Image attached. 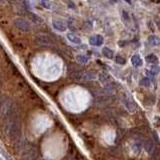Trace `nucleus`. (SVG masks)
I'll list each match as a JSON object with an SVG mask.
<instances>
[{
    "label": "nucleus",
    "mask_w": 160,
    "mask_h": 160,
    "mask_svg": "<svg viewBox=\"0 0 160 160\" xmlns=\"http://www.w3.org/2000/svg\"><path fill=\"white\" fill-rule=\"evenodd\" d=\"M14 25L16 26V28H18L19 30L23 32H29L31 27H30V24L27 22L26 20L22 18H16L14 20Z\"/></svg>",
    "instance_id": "obj_3"
},
{
    "label": "nucleus",
    "mask_w": 160,
    "mask_h": 160,
    "mask_svg": "<svg viewBox=\"0 0 160 160\" xmlns=\"http://www.w3.org/2000/svg\"><path fill=\"white\" fill-rule=\"evenodd\" d=\"M126 3H128V4H132V2H131V0H124Z\"/></svg>",
    "instance_id": "obj_25"
},
{
    "label": "nucleus",
    "mask_w": 160,
    "mask_h": 160,
    "mask_svg": "<svg viewBox=\"0 0 160 160\" xmlns=\"http://www.w3.org/2000/svg\"><path fill=\"white\" fill-rule=\"evenodd\" d=\"M146 62H148L149 64H152V65H156L158 63V58L155 54H149L146 56Z\"/></svg>",
    "instance_id": "obj_11"
},
{
    "label": "nucleus",
    "mask_w": 160,
    "mask_h": 160,
    "mask_svg": "<svg viewBox=\"0 0 160 160\" xmlns=\"http://www.w3.org/2000/svg\"><path fill=\"white\" fill-rule=\"evenodd\" d=\"M0 99H1V94H0Z\"/></svg>",
    "instance_id": "obj_27"
},
{
    "label": "nucleus",
    "mask_w": 160,
    "mask_h": 160,
    "mask_svg": "<svg viewBox=\"0 0 160 160\" xmlns=\"http://www.w3.org/2000/svg\"><path fill=\"white\" fill-rule=\"evenodd\" d=\"M66 37H67V39L70 41L71 43H73V44L79 45V44H81V43H82L81 38L78 37L77 35H75L74 33H68V34L66 35Z\"/></svg>",
    "instance_id": "obj_8"
},
{
    "label": "nucleus",
    "mask_w": 160,
    "mask_h": 160,
    "mask_svg": "<svg viewBox=\"0 0 160 160\" xmlns=\"http://www.w3.org/2000/svg\"><path fill=\"white\" fill-rule=\"evenodd\" d=\"M15 130V122L12 120H9L4 126V131L7 135H11Z\"/></svg>",
    "instance_id": "obj_7"
},
{
    "label": "nucleus",
    "mask_w": 160,
    "mask_h": 160,
    "mask_svg": "<svg viewBox=\"0 0 160 160\" xmlns=\"http://www.w3.org/2000/svg\"><path fill=\"white\" fill-rule=\"evenodd\" d=\"M0 3H1V4H6V3H7V0H0Z\"/></svg>",
    "instance_id": "obj_24"
},
{
    "label": "nucleus",
    "mask_w": 160,
    "mask_h": 160,
    "mask_svg": "<svg viewBox=\"0 0 160 160\" xmlns=\"http://www.w3.org/2000/svg\"><path fill=\"white\" fill-rule=\"evenodd\" d=\"M103 39L102 35H99V34H97V35H94V36H91L89 39V43L90 45H92V46H100V45L103 44Z\"/></svg>",
    "instance_id": "obj_5"
},
{
    "label": "nucleus",
    "mask_w": 160,
    "mask_h": 160,
    "mask_svg": "<svg viewBox=\"0 0 160 160\" xmlns=\"http://www.w3.org/2000/svg\"><path fill=\"white\" fill-rule=\"evenodd\" d=\"M5 159H6V160H13V159L10 158V156H7V155L5 156Z\"/></svg>",
    "instance_id": "obj_26"
},
{
    "label": "nucleus",
    "mask_w": 160,
    "mask_h": 160,
    "mask_svg": "<svg viewBox=\"0 0 160 160\" xmlns=\"http://www.w3.org/2000/svg\"><path fill=\"white\" fill-rule=\"evenodd\" d=\"M140 85L145 86V87H149V86L151 85L150 79H149L148 77H144V78H142L141 81H140Z\"/></svg>",
    "instance_id": "obj_19"
},
{
    "label": "nucleus",
    "mask_w": 160,
    "mask_h": 160,
    "mask_svg": "<svg viewBox=\"0 0 160 160\" xmlns=\"http://www.w3.org/2000/svg\"><path fill=\"white\" fill-rule=\"evenodd\" d=\"M158 71H159L158 66L152 65L150 69H147L146 70V74H147V76H149V77H154L158 74Z\"/></svg>",
    "instance_id": "obj_10"
},
{
    "label": "nucleus",
    "mask_w": 160,
    "mask_h": 160,
    "mask_svg": "<svg viewBox=\"0 0 160 160\" xmlns=\"http://www.w3.org/2000/svg\"><path fill=\"white\" fill-rule=\"evenodd\" d=\"M122 17H123V20H124L125 22L129 20V15L126 11H122Z\"/></svg>",
    "instance_id": "obj_23"
},
{
    "label": "nucleus",
    "mask_w": 160,
    "mask_h": 160,
    "mask_svg": "<svg viewBox=\"0 0 160 160\" xmlns=\"http://www.w3.org/2000/svg\"><path fill=\"white\" fill-rule=\"evenodd\" d=\"M131 63H132V65L135 67H140L142 65V63H143L141 56H140L139 54H134L132 56V58H131Z\"/></svg>",
    "instance_id": "obj_9"
},
{
    "label": "nucleus",
    "mask_w": 160,
    "mask_h": 160,
    "mask_svg": "<svg viewBox=\"0 0 160 160\" xmlns=\"http://www.w3.org/2000/svg\"><path fill=\"white\" fill-rule=\"evenodd\" d=\"M102 54L104 57L108 58V59H112L114 57V52L110 48H108V47H104L102 49Z\"/></svg>",
    "instance_id": "obj_13"
},
{
    "label": "nucleus",
    "mask_w": 160,
    "mask_h": 160,
    "mask_svg": "<svg viewBox=\"0 0 160 160\" xmlns=\"http://www.w3.org/2000/svg\"><path fill=\"white\" fill-rule=\"evenodd\" d=\"M99 80H100L101 83H103V84L106 85L108 82H109L110 78H109V76H108L107 74H105V73H101L100 76H99Z\"/></svg>",
    "instance_id": "obj_17"
},
{
    "label": "nucleus",
    "mask_w": 160,
    "mask_h": 160,
    "mask_svg": "<svg viewBox=\"0 0 160 160\" xmlns=\"http://www.w3.org/2000/svg\"><path fill=\"white\" fill-rule=\"evenodd\" d=\"M39 160H43V159H39Z\"/></svg>",
    "instance_id": "obj_29"
},
{
    "label": "nucleus",
    "mask_w": 160,
    "mask_h": 160,
    "mask_svg": "<svg viewBox=\"0 0 160 160\" xmlns=\"http://www.w3.org/2000/svg\"><path fill=\"white\" fill-rule=\"evenodd\" d=\"M76 60L79 63L86 64L88 62V57L86 55H83V54H78V55H76Z\"/></svg>",
    "instance_id": "obj_15"
},
{
    "label": "nucleus",
    "mask_w": 160,
    "mask_h": 160,
    "mask_svg": "<svg viewBox=\"0 0 160 160\" xmlns=\"http://www.w3.org/2000/svg\"><path fill=\"white\" fill-rule=\"evenodd\" d=\"M27 15H28V17H29V18L31 19L32 21H33V22H35V23H40V22H41L40 17H39V16H37V15H36V14L31 13V12H28Z\"/></svg>",
    "instance_id": "obj_16"
},
{
    "label": "nucleus",
    "mask_w": 160,
    "mask_h": 160,
    "mask_svg": "<svg viewBox=\"0 0 160 160\" xmlns=\"http://www.w3.org/2000/svg\"><path fill=\"white\" fill-rule=\"evenodd\" d=\"M88 1H89V2H90V1H91V0H88Z\"/></svg>",
    "instance_id": "obj_28"
},
{
    "label": "nucleus",
    "mask_w": 160,
    "mask_h": 160,
    "mask_svg": "<svg viewBox=\"0 0 160 160\" xmlns=\"http://www.w3.org/2000/svg\"><path fill=\"white\" fill-rule=\"evenodd\" d=\"M40 4L43 8H45L47 10H51L53 8L52 2L49 1V0H40Z\"/></svg>",
    "instance_id": "obj_14"
},
{
    "label": "nucleus",
    "mask_w": 160,
    "mask_h": 160,
    "mask_svg": "<svg viewBox=\"0 0 160 160\" xmlns=\"http://www.w3.org/2000/svg\"><path fill=\"white\" fill-rule=\"evenodd\" d=\"M141 148H142V146H141V144L140 143H138V142H136L135 144L132 146V149H133V152L134 153H136V154H138V153L141 151Z\"/></svg>",
    "instance_id": "obj_21"
},
{
    "label": "nucleus",
    "mask_w": 160,
    "mask_h": 160,
    "mask_svg": "<svg viewBox=\"0 0 160 160\" xmlns=\"http://www.w3.org/2000/svg\"><path fill=\"white\" fill-rule=\"evenodd\" d=\"M12 107H13V102L10 99H5L0 103V115L2 117H7L12 111Z\"/></svg>",
    "instance_id": "obj_1"
},
{
    "label": "nucleus",
    "mask_w": 160,
    "mask_h": 160,
    "mask_svg": "<svg viewBox=\"0 0 160 160\" xmlns=\"http://www.w3.org/2000/svg\"><path fill=\"white\" fill-rule=\"evenodd\" d=\"M124 104H125V107L128 108L130 111H133L134 109H135V106L131 103V101L129 100V99H125L124 100Z\"/></svg>",
    "instance_id": "obj_20"
},
{
    "label": "nucleus",
    "mask_w": 160,
    "mask_h": 160,
    "mask_svg": "<svg viewBox=\"0 0 160 160\" xmlns=\"http://www.w3.org/2000/svg\"><path fill=\"white\" fill-rule=\"evenodd\" d=\"M35 42L40 46H52L53 41L49 36L44 34H38L35 37Z\"/></svg>",
    "instance_id": "obj_2"
},
{
    "label": "nucleus",
    "mask_w": 160,
    "mask_h": 160,
    "mask_svg": "<svg viewBox=\"0 0 160 160\" xmlns=\"http://www.w3.org/2000/svg\"><path fill=\"white\" fill-rule=\"evenodd\" d=\"M148 43L152 46H157L160 43V39L157 35H150L148 37Z\"/></svg>",
    "instance_id": "obj_12"
},
{
    "label": "nucleus",
    "mask_w": 160,
    "mask_h": 160,
    "mask_svg": "<svg viewBox=\"0 0 160 160\" xmlns=\"http://www.w3.org/2000/svg\"><path fill=\"white\" fill-rule=\"evenodd\" d=\"M144 147H145L146 151L148 153H152L153 149H154V145H153V143H152V142H150V141H146V143H145V145H144Z\"/></svg>",
    "instance_id": "obj_18"
},
{
    "label": "nucleus",
    "mask_w": 160,
    "mask_h": 160,
    "mask_svg": "<svg viewBox=\"0 0 160 160\" xmlns=\"http://www.w3.org/2000/svg\"><path fill=\"white\" fill-rule=\"evenodd\" d=\"M96 77V74L92 71H86L83 72L81 75H79V79L82 81H89V80H93Z\"/></svg>",
    "instance_id": "obj_6"
},
{
    "label": "nucleus",
    "mask_w": 160,
    "mask_h": 160,
    "mask_svg": "<svg viewBox=\"0 0 160 160\" xmlns=\"http://www.w3.org/2000/svg\"><path fill=\"white\" fill-rule=\"evenodd\" d=\"M115 61H116V63L121 64V65H123V64H125V63H126V60H125L124 58H123L122 56H120V55L116 56V58H115Z\"/></svg>",
    "instance_id": "obj_22"
},
{
    "label": "nucleus",
    "mask_w": 160,
    "mask_h": 160,
    "mask_svg": "<svg viewBox=\"0 0 160 160\" xmlns=\"http://www.w3.org/2000/svg\"><path fill=\"white\" fill-rule=\"evenodd\" d=\"M52 26L56 31L58 32H65L67 29L66 23H64L60 19H53L52 20Z\"/></svg>",
    "instance_id": "obj_4"
}]
</instances>
